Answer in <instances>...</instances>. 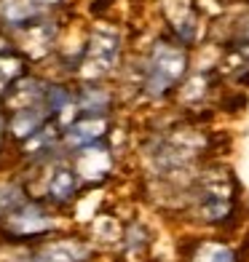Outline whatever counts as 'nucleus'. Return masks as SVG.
<instances>
[{
  "mask_svg": "<svg viewBox=\"0 0 249 262\" xmlns=\"http://www.w3.org/2000/svg\"><path fill=\"white\" fill-rule=\"evenodd\" d=\"M185 70H188V54L180 46L156 43L145 62V83H142V89H145L150 99H163L182 80Z\"/></svg>",
  "mask_w": 249,
  "mask_h": 262,
  "instance_id": "1",
  "label": "nucleus"
},
{
  "mask_svg": "<svg viewBox=\"0 0 249 262\" xmlns=\"http://www.w3.org/2000/svg\"><path fill=\"white\" fill-rule=\"evenodd\" d=\"M54 228H56L54 214L43 204H38V201H22L3 217L0 235L8 244H32L54 233Z\"/></svg>",
  "mask_w": 249,
  "mask_h": 262,
  "instance_id": "2",
  "label": "nucleus"
},
{
  "mask_svg": "<svg viewBox=\"0 0 249 262\" xmlns=\"http://www.w3.org/2000/svg\"><path fill=\"white\" fill-rule=\"evenodd\" d=\"M91 246L83 241H51L32 249L19 262H89Z\"/></svg>",
  "mask_w": 249,
  "mask_h": 262,
  "instance_id": "3",
  "label": "nucleus"
},
{
  "mask_svg": "<svg viewBox=\"0 0 249 262\" xmlns=\"http://www.w3.org/2000/svg\"><path fill=\"white\" fill-rule=\"evenodd\" d=\"M108 134V121L105 118H80L78 123H73L65 131V145L67 150H80L89 147L94 142H102V137Z\"/></svg>",
  "mask_w": 249,
  "mask_h": 262,
  "instance_id": "4",
  "label": "nucleus"
},
{
  "mask_svg": "<svg viewBox=\"0 0 249 262\" xmlns=\"http://www.w3.org/2000/svg\"><path fill=\"white\" fill-rule=\"evenodd\" d=\"M110 104H113L110 91L99 86L80 89V118H105L110 113Z\"/></svg>",
  "mask_w": 249,
  "mask_h": 262,
  "instance_id": "5",
  "label": "nucleus"
},
{
  "mask_svg": "<svg viewBox=\"0 0 249 262\" xmlns=\"http://www.w3.org/2000/svg\"><path fill=\"white\" fill-rule=\"evenodd\" d=\"M78 193V177L75 171L70 169H56L49 180V190H46V195H49L54 204H70V201L75 198Z\"/></svg>",
  "mask_w": 249,
  "mask_h": 262,
  "instance_id": "6",
  "label": "nucleus"
},
{
  "mask_svg": "<svg viewBox=\"0 0 249 262\" xmlns=\"http://www.w3.org/2000/svg\"><path fill=\"white\" fill-rule=\"evenodd\" d=\"M191 262H236V252L217 241H201L196 246V254L191 257Z\"/></svg>",
  "mask_w": 249,
  "mask_h": 262,
  "instance_id": "7",
  "label": "nucleus"
},
{
  "mask_svg": "<svg viewBox=\"0 0 249 262\" xmlns=\"http://www.w3.org/2000/svg\"><path fill=\"white\" fill-rule=\"evenodd\" d=\"M22 75V64L16 62V59L11 56H0V94H6L11 86H14V80Z\"/></svg>",
  "mask_w": 249,
  "mask_h": 262,
  "instance_id": "8",
  "label": "nucleus"
},
{
  "mask_svg": "<svg viewBox=\"0 0 249 262\" xmlns=\"http://www.w3.org/2000/svg\"><path fill=\"white\" fill-rule=\"evenodd\" d=\"M3 137H6V128H0V150H3Z\"/></svg>",
  "mask_w": 249,
  "mask_h": 262,
  "instance_id": "9",
  "label": "nucleus"
}]
</instances>
